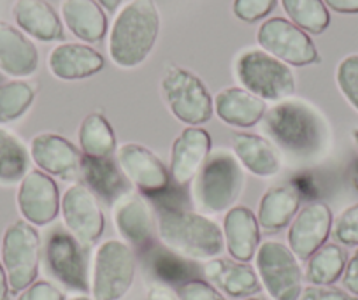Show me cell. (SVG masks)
I'll return each mask as SVG.
<instances>
[{
	"mask_svg": "<svg viewBox=\"0 0 358 300\" xmlns=\"http://www.w3.org/2000/svg\"><path fill=\"white\" fill-rule=\"evenodd\" d=\"M262 122L273 143L294 157H318L329 146V123L315 106L304 100H281L267 109Z\"/></svg>",
	"mask_w": 358,
	"mask_h": 300,
	"instance_id": "obj_1",
	"label": "cell"
},
{
	"mask_svg": "<svg viewBox=\"0 0 358 300\" xmlns=\"http://www.w3.org/2000/svg\"><path fill=\"white\" fill-rule=\"evenodd\" d=\"M157 234L171 253L187 260L209 262L225 250L223 230L215 220L176 206L158 211Z\"/></svg>",
	"mask_w": 358,
	"mask_h": 300,
	"instance_id": "obj_2",
	"label": "cell"
},
{
	"mask_svg": "<svg viewBox=\"0 0 358 300\" xmlns=\"http://www.w3.org/2000/svg\"><path fill=\"white\" fill-rule=\"evenodd\" d=\"M160 13L155 0H129L109 30V57L122 69L143 64L157 44Z\"/></svg>",
	"mask_w": 358,
	"mask_h": 300,
	"instance_id": "obj_3",
	"label": "cell"
},
{
	"mask_svg": "<svg viewBox=\"0 0 358 300\" xmlns=\"http://www.w3.org/2000/svg\"><path fill=\"white\" fill-rule=\"evenodd\" d=\"M244 186L243 167L229 151H215L192 183V200L202 215H220L236 206Z\"/></svg>",
	"mask_w": 358,
	"mask_h": 300,
	"instance_id": "obj_4",
	"label": "cell"
},
{
	"mask_svg": "<svg viewBox=\"0 0 358 300\" xmlns=\"http://www.w3.org/2000/svg\"><path fill=\"white\" fill-rule=\"evenodd\" d=\"M162 97L178 122L188 127H201L215 113L213 97L197 74L183 67H169L160 81Z\"/></svg>",
	"mask_w": 358,
	"mask_h": 300,
	"instance_id": "obj_5",
	"label": "cell"
},
{
	"mask_svg": "<svg viewBox=\"0 0 358 300\" xmlns=\"http://www.w3.org/2000/svg\"><path fill=\"white\" fill-rule=\"evenodd\" d=\"M137 274L134 248L125 241L109 239L97 248L90 290L94 300H122L129 295Z\"/></svg>",
	"mask_w": 358,
	"mask_h": 300,
	"instance_id": "obj_6",
	"label": "cell"
},
{
	"mask_svg": "<svg viewBox=\"0 0 358 300\" xmlns=\"http://www.w3.org/2000/svg\"><path fill=\"white\" fill-rule=\"evenodd\" d=\"M236 76L243 88L265 102H281L295 93V76L290 65L264 50L243 51L236 60Z\"/></svg>",
	"mask_w": 358,
	"mask_h": 300,
	"instance_id": "obj_7",
	"label": "cell"
},
{
	"mask_svg": "<svg viewBox=\"0 0 358 300\" xmlns=\"http://www.w3.org/2000/svg\"><path fill=\"white\" fill-rule=\"evenodd\" d=\"M255 271L262 288L273 300H299L304 290L301 260L280 241H265L255 255Z\"/></svg>",
	"mask_w": 358,
	"mask_h": 300,
	"instance_id": "obj_8",
	"label": "cell"
},
{
	"mask_svg": "<svg viewBox=\"0 0 358 300\" xmlns=\"http://www.w3.org/2000/svg\"><path fill=\"white\" fill-rule=\"evenodd\" d=\"M41 236L34 225L18 220L6 229L0 244L2 265L9 279L13 295H20L37 281L41 265Z\"/></svg>",
	"mask_w": 358,
	"mask_h": 300,
	"instance_id": "obj_9",
	"label": "cell"
},
{
	"mask_svg": "<svg viewBox=\"0 0 358 300\" xmlns=\"http://www.w3.org/2000/svg\"><path fill=\"white\" fill-rule=\"evenodd\" d=\"M257 43L260 50L290 67H306L320 62L318 50L309 34L287 18L265 20L257 30Z\"/></svg>",
	"mask_w": 358,
	"mask_h": 300,
	"instance_id": "obj_10",
	"label": "cell"
},
{
	"mask_svg": "<svg viewBox=\"0 0 358 300\" xmlns=\"http://www.w3.org/2000/svg\"><path fill=\"white\" fill-rule=\"evenodd\" d=\"M60 215L67 232L78 243L95 244L106 229L99 197L85 183H74L62 195Z\"/></svg>",
	"mask_w": 358,
	"mask_h": 300,
	"instance_id": "obj_11",
	"label": "cell"
},
{
	"mask_svg": "<svg viewBox=\"0 0 358 300\" xmlns=\"http://www.w3.org/2000/svg\"><path fill=\"white\" fill-rule=\"evenodd\" d=\"M62 195L57 181L46 172L30 171L20 181L16 204L25 222L34 227H46L60 215Z\"/></svg>",
	"mask_w": 358,
	"mask_h": 300,
	"instance_id": "obj_12",
	"label": "cell"
},
{
	"mask_svg": "<svg viewBox=\"0 0 358 300\" xmlns=\"http://www.w3.org/2000/svg\"><path fill=\"white\" fill-rule=\"evenodd\" d=\"M334 216L325 202H313L299 209L297 216L288 225L287 246L301 262L325 246L332 234Z\"/></svg>",
	"mask_w": 358,
	"mask_h": 300,
	"instance_id": "obj_13",
	"label": "cell"
},
{
	"mask_svg": "<svg viewBox=\"0 0 358 300\" xmlns=\"http://www.w3.org/2000/svg\"><path fill=\"white\" fill-rule=\"evenodd\" d=\"M116 162L130 185L144 193H160L169 188L171 174L155 151L137 143H125L116 150Z\"/></svg>",
	"mask_w": 358,
	"mask_h": 300,
	"instance_id": "obj_14",
	"label": "cell"
},
{
	"mask_svg": "<svg viewBox=\"0 0 358 300\" xmlns=\"http://www.w3.org/2000/svg\"><path fill=\"white\" fill-rule=\"evenodd\" d=\"M81 246L69 232L57 230L48 239L44 255L48 269L57 281L74 292L85 293L90 290V279Z\"/></svg>",
	"mask_w": 358,
	"mask_h": 300,
	"instance_id": "obj_15",
	"label": "cell"
},
{
	"mask_svg": "<svg viewBox=\"0 0 358 300\" xmlns=\"http://www.w3.org/2000/svg\"><path fill=\"white\" fill-rule=\"evenodd\" d=\"M211 134L202 127H187L174 139L171 148L169 174L178 186L194 183L211 155Z\"/></svg>",
	"mask_w": 358,
	"mask_h": 300,
	"instance_id": "obj_16",
	"label": "cell"
},
{
	"mask_svg": "<svg viewBox=\"0 0 358 300\" xmlns=\"http://www.w3.org/2000/svg\"><path fill=\"white\" fill-rule=\"evenodd\" d=\"M115 227L130 248L144 250L150 246L157 230L150 204L139 195H125L115 202L113 211Z\"/></svg>",
	"mask_w": 358,
	"mask_h": 300,
	"instance_id": "obj_17",
	"label": "cell"
},
{
	"mask_svg": "<svg viewBox=\"0 0 358 300\" xmlns=\"http://www.w3.org/2000/svg\"><path fill=\"white\" fill-rule=\"evenodd\" d=\"M106 60L95 48L83 43H62L50 51L48 69L62 81L92 78L104 69Z\"/></svg>",
	"mask_w": 358,
	"mask_h": 300,
	"instance_id": "obj_18",
	"label": "cell"
},
{
	"mask_svg": "<svg viewBox=\"0 0 358 300\" xmlns=\"http://www.w3.org/2000/svg\"><path fill=\"white\" fill-rule=\"evenodd\" d=\"M29 151L30 158L39 167V171L46 172L51 178L53 176L65 178V176L76 172L83 157L71 141L51 132L34 136L30 141Z\"/></svg>",
	"mask_w": 358,
	"mask_h": 300,
	"instance_id": "obj_19",
	"label": "cell"
},
{
	"mask_svg": "<svg viewBox=\"0 0 358 300\" xmlns=\"http://www.w3.org/2000/svg\"><path fill=\"white\" fill-rule=\"evenodd\" d=\"M225 250L232 260L251 262L260 248V225L257 215L246 206H234L223 218Z\"/></svg>",
	"mask_w": 358,
	"mask_h": 300,
	"instance_id": "obj_20",
	"label": "cell"
},
{
	"mask_svg": "<svg viewBox=\"0 0 358 300\" xmlns=\"http://www.w3.org/2000/svg\"><path fill=\"white\" fill-rule=\"evenodd\" d=\"M204 274L216 290L234 299H248L262 290L257 271L250 264L232 258H213L206 262Z\"/></svg>",
	"mask_w": 358,
	"mask_h": 300,
	"instance_id": "obj_21",
	"label": "cell"
},
{
	"mask_svg": "<svg viewBox=\"0 0 358 300\" xmlns=\"http://www.w3.org/2000/svg\"><path fill=\"white\" fill-rule=\"evenodd\" d=\"M215 115L223 123L237 129H250L258 125L267 113V104L260 97L253 95L243 86H229L213 99Z\"/></svg>",
	"mask_w": 358,
	"mask_h": 300,
	"instance_id": "obj_22",
	"label": "cell"
},
{
	"mask_svg": "<svg viewBox=\"0 0 358 300\" xmlns=\"http://www.w3.org/2000/svg\"><path fill=\"white\" fill-rule=\"evenodd\" d=\"M39 67V51L29 36L0 22V72L13 79L32 76Z\"/></svg>",
	"mask_w": 358,
	"mask_h": 300,
	"instance_id": "obj_23",
	"label": "cell"
},
{
	"mask_svg": "<svg viewBox=\"0 0 358 300\" xmlns=\"http://www.w3.org/2000/svg\"><path fill=\"white\" fill-rule=\"evenodd\" d=\"M13 18L25 36L43 43L64 39V23L46 0H16Z\"/></svg>",
	"mask_w": 358,
	"mask_h": 300,
	"instance_id": "obj_24",
	"label": "cell"
},
{
	"mask_svg": "<svg viewBox=\"0 0 358 300\" xmlns=\"http://www.w3.org/2000/svg\"><path fill=\"white\" fill-rule=\"evenodd\" d=\"M232 151L241 167L257 178H273L281 171L276 146L257 134H236L232 137Z\"/></svg>",
	"mask_w": 358,
	"mask_h": 300,
	"instance_id": "obj_25",
	"label": "cell"
},
{
	"mask_svg": "<svg viewBox=\"0 0 358 300\" xmlns=\"http://www.w3.org/2000/svg\"><path fill=\"white\" fill-rule=\"evenodd\" d=\"M62 20L69 32L83 43H101L108 34L106 9L97 0H64Z\"/></svg>",
	"mask_w": 358,
	"mask_h": 300,
	"instance_id": "obj_26",
	"label": "cell"
},
{
	"mask_svg": "<svg viewBox=\"0 0 358 300\" xmlns=\"http://www.w3.org/2000/svg\"><path fill=\"white\" fill-rule=\"evenodd\" d=\"M83 179L97 197H102L108 202H116L122 197L129 195L130 183L120 169L118 162L108 158H90L83 155L81 164Z\"/></svg>",
	"mask_w": 358,
	"mask_h": 300,
	"instance_id": "obj_27",
	"label": "cell"
},
{
	"mask_svg": "<svg viewBox=\"0 0 358 300\" xmlns=\"http://www.w3.org/2000/svg\"><path fill=\"white\" fill-rule=\"evenodd\" d=\"M299 209H301V193L294 186H271L258 202V225L265 232H278L290 225Z\"/></svg>",
	"mask_w": 358,
	"mask_h": 300,
	"instance_id": "obj_28",
	"label": "cell"
},
{
	"mask_svg": "<svg viewBox=\"0 0 358 300\" xmlns=\"http://www.w3.org/2000/svg\"><path fill=\"white\" fill-rule=\"evenodd\" d=\"M78 141L81 153L90 158H108L118 150L113 125L102 113H90L85 116L79 125Z\"/></svg>",
	"mask_w": 358,
	"mask_h": 300,
	"instance_id": "obj_29",
	"label": "cell"
},
{
	"mask_svg": "<svg viewBox=\"0 0 358 300\" xmlns=\"http://www.w3.org/2000/svg\"><path fill=\"white\" fill-rule=\"evenodd\" d=\"M306 281L313 286H334L344 274L348 255L341 244L327 243L308 258Z\"/></svg>",
	"mask_w": 358,
	"mask_h": 300,
	"instance_id": "obj_30",
	"label": "cell"
},
{
	"mask_svg": "<svg viewBox=\"0 0 358 300\" xmlns=\"http://www.w3.org/2000/svg\"><path fill=\"white\" fill-rule=\"evenodd\" d=\"M30 151L16 134L0 127V185H16L30 172Z\"/></svg>",
	"mask_w": 358,
	"mask_h": 300,
	"instance_id": "obj_31",
	"label": "cell"
},
{
	"mask_svg": "<svg viewBox=\"0 0 358 300\" xmlns=\"http://www.w3.org/2000/svg\"><path fill=\"white\" fill-rule=\"evenodd\" d=\"M290 22L304 32L320 36L330 25V11L323 0H281Z\"/></svg>",
	"mask_w": 358,
	"mask_h": 300,
	"instance_id": "obj_32",
	"label": "cell"
},
{
	"mask_svg": "<svg viewBox=\"0 0 358 300\" xmlns=\"http://www.w3.org/2000/svg\"><path fill=\"white\" fill-rule=\"evenodd\" d=\"M36 99V90L25 79L0 83V125L22 118Z\"/></svg>",
	"mask_w": 358,
	"mask_h": 300,
	"instance_id": "obj_33",
	"label": "cell"
},
{
	"mask_svg": "<svg viewBox=\"0 0 358 300\" xmlns=\"http://www.w3.org/2000/svg\"><path fill=\"white\" fill-rule=\"evenodd\" d=\"M336 83L348 104L358 113V53L348 55L336 69Z\"/></svg>",
	"mask_w": 358,
	"mask_h": 300,
	"instance_id": "obj_34",
	"label": "cell"
},
{
	"mask_svg": "<svg viewBox=\"0 0 358 300\" xmlns=\"http://www.w3.org/2000/svg\"><path fill=\"white\" fill-rule=\"evenodd\" d=\"M153 271L157 272L158 278L165 283H187L188 281V265L181 260V257L171 253L167 250V253L157 255V258L153 260Z\"/></svg>",
	"mask_w": 358,
	"mask_h": 300,
	"instance_id": "obj_35",
	"label": "cell"
},
{
	"mask_svg": "<svg viewBox=\"0 0 358 300\" xmlns=\"http://www.w3.org/2000/svg\"><path fill=\"white\" fill-rule=\"evenodd\" d=\"M332 236L343 246H358V204L350 206L337 216Z\"/></svg>",
	"mask_w": 358,
	"mask_h": 300,
	"instance_id": "obj_36",
	"label": "cell"
},
{
	"mask_svg": "<svg viewBox=\"0 0 358 300\" xmlns=\"http://www.w3.org/2000/svg\"><path fill=\"white\" fill-rule=\"evenodd\" d=\"M278 0H234L232 13L244 23H255L267 18Z\"/></svg>",
	"mask_w": 358,
	"mask_h": 300,
	"instance_id": "obj_37",
	"label": "cell"
},
{
	"mask_svg": "<svg viewBox=\"0 0 358 300\" xmlns=\"http://www.w3.org/2000/svg\"><path fill=\"white\" fill-rule=\"evenodd\" d=\"M179 300H227L220 290H216L211 283L204 279H188L179 286Z\"/></svg>",
	"mask_w": 358,
	"mask_h": 300,
	"instance_id": "obj_38",
	"label": "cell"
},
{
	"mask_svg": "<svg viewBox=\"0 0 358 300\" xmlns=\"http://www.w3.org/2000/svg\"><path fill=\"white\" fill-rule=\"evenodd\" d=\"M18 300H65V295L53 283L36 281L20 293Z\"/></svg>",
	"mask_w": 358,
	"mask_h": 300,
	"instance_id": "obj_39",
	"label": "cell"
},
{
	"mask_svg": "<svg viewBox=\"0 0 358 300\" xmlns=\"http://www.w3.org/2000/svg\"><path fill=\"white\" fill-rule=\"evenodd\" d=\"M299 300H358V297L351 295L346 290L336 286H306Z\"/></svg>",
	"mask_w": 358,
	"mask_h": 300,
	"instance_id": "obj_40",
	"label": "cell"
},
{
	"mask_svg": "<svg viewBox=\"0 0 358 300\" xmlns=\"http://www.w3.org/2000/svg\"><path fill=\"white\" fill-rule=\"evenodd\" d=\"M341 281H343V288L348 293L358 297V248L351 255V258H348L346 269H344V274L341 278Z\"/></svg>",
	"mask_w": 358,
	"mask_h": 300,
	"instance_id": "obj_41",
	"label": "cell"
},
{
	"mask_svg": "<svg viewBox=\"0 0 358 300\" xmlns=\"http://www.w3.org/2000/svg\"><path fill=\"white\" fill-rule=\"evenodd\" d=\"M325 6L341 15H358V0H323Z\"/></svg>",
	"mask_w": 358,
	"mask_h": 300,
	"instance_id": "obj_42",
	"label": "cell"
},
{
	"mask_svg": "<svg viewBox=\"0 0 358 300\" xmlns=\"http://www.w3.org/2000/svg\"><path fill=\"white\" fill-rule=\"evenodd\" d=\"M146 300H179V299H178V293L172 292L167 285L158 283V285H153L150 290H148Z\"/></svg>",
	"mask_w": 358,
	"mask_h": 300,
	"instance_id": "obj_43",
	"label": "cell"
},
{
	"mask_svg": "<svg viewBox=\"0 0 358 300\" xmlns=\"http://www.w3.org/2000/svg\"><path fill=\"white\" fill-rule=\"evenodd\" d=\"M11 297V288H9V279L6 274V269L0 262V300H9Z\"/></svg>",
	"mask_w": 358,
	"mask_h": 300,
	"instance_id": "obj_44",
	"label": "cell"
},
{
	"mask_svg": "<svg viewBox=\"0 0 358 300\" xmlns=\"http://www.w3.org/2000/svg\"><path fill=\"white\" fill-rule=\"evenodd\" d=\"M97 2L102 6V8L106 9V11L113 13V11H116L120 6H122L123 0H97Z\"/></svg>",
	"mask_w": 358,
	"mask_h": 300,
	"instance_id": "obj_45",
	"label": "cell"
},
{
	"mask_svg": "<svg viewBox=\"0 0 358 300\" xmlns=\"http://www.w3.org/2000/svg\"><path fill=\"white\" fill-rule=\"evenodd\" d=\"M351 185H353V188L358 192V162L355 164L353 171H351Z\"/></svg>",
	"mask_w": 358,
	"mask_h": 300,
	"instance_id": "obj_46",
	"label": "cell"
},
{
	"mask_svg": "<svg viewBox=\"0 0 358 300\" xmlns=\"http://www.w3.org/2000/svg\"><path fill=\"white\" fill-rule=\"evenodd\" d=\"M351 137H353V143H355V146L358 148V129H355L353 132H351Z\"/></svg>",
	"mask_w": 358,
	"mask_h": 300,
	"instance_id": "obj_47",
	"label": "cell"
},
{
	"mask_svg": "<svg viewBox=\"0 0 358 300\" xmlns=\"http://www.w3.org/2000/svg\"><path fill=\"white\" fill-rule=\"evenodd\" d=\"M67 300H94V299H90V297H86V295H78V297H72V299H67Z\"/></svg>",
	"mask_w": 358,
	"mask_h": 300,
	"instance_id": "obj_48",
	"label": "cell"
},
{
	"mask_svg": "<svg viewBox=\"0 0 358 300\" xmlns=\"http://www.w3.org/2000/svg\"><path fill=\"white\" fill-rule=\"evenodd\" d=\"M244 300H264V299H260V297H248V299Z\"/></svg>",
	"mask_w": 358,
	"mask_h": 300,
	"instance_id": "obj_49",
	"label": "cell"
}]
</instances>
